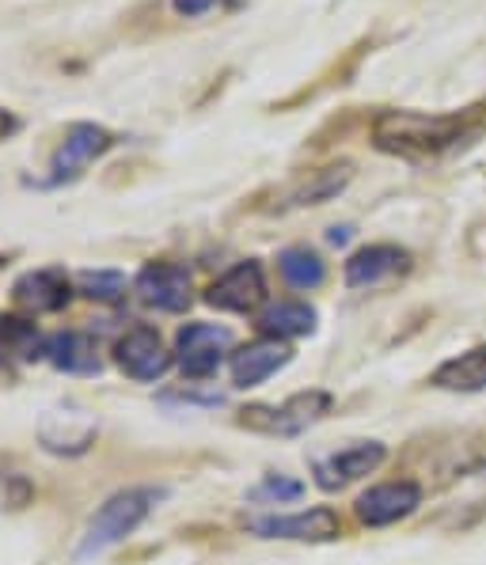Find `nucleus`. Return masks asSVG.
Here are the masks:
<instances>
[{"label":"nucleus","instance_id":"obj_1","mask_svg":"<svg viewBox=\"0 0 486 565\" xmlns=\"http://www.w3.org/2000/svg\"><path fill=\"white\" fill-rule=\"evenodd\" d=\"M483 107L459 110V115H419V110H388L372 126V145L395 156H437L453 145L479 134Z\"/></svg>","mask_w":486,"mask_h":565},{"label":"nucleus","instance_id":"obj_2","mask_svg":"<svg viewBox=\"0 0 486 565\" xmlns=\"http://www.w3.org/2000/svg\"><path fill=\"white\" fill-rule=\"evenodd\" d=\"M160 501V490H149V486H129V490H118L95 509V516L84 527V539L76 546V562H92L99 558L103 551H110L115 543H122L126 535H134L137 527L145 524V516L152 512V505Z\"/></svg>","mask_w":486,"mask_h":565},{"label":"nucleus","instance_id":"obj_3","mask_svg":"<svg viewBox=\"0 0 486 565\" xmlns=\"http://www.w3.org/2000/svg\"><path fill=\"white\" fill-rule=\"evenodd\" d=\"M331 406H335L331 391L311 387V391H297V395H289L277 406H266V403L243 406L240 425L251 433H266V437H300L319 417L331 414Z\"/></svg>","mask_w":486,"mask_h":565},{"label":"nucleus","instance_id":"obj_4","mask_svg":"<svg viewBox=\"0 0 486 565\" xmlns=\"http://www.w3.org/2000/svg\"><path fill=\"white\" fill-rule=\"evenodd\" d=\"M110 149H115V137H110L103 126H95V121H73V126L65 129V137H61L54 160H50L46 186L76 182L95 160H99V156H107Z\"/></svg>","mask_w":486,"mask_h":565},{"label":"nucleus","instance_id":"obj_5","mask_svg":"<svg viewBox=\"0 0 486 565\" xmlns=\"http://www.w3.org/2000/svg\"><path fill=\"white\" fill-rule=\"evenodd\" d=\"M232 350V330L216 323H187L176 334V361L190 380H210Z\"/></svg>","mask_w":486,"mask_h":565},{"label":"nucleus","instance_id":"obj_6","mask_svg":"<svg viewBox=\"0 0 486 565\" xmlns=\"http://www.w3.org/2000/svg\"><path fill=\"white\" fill-rule=\"evenodd\" d=\"M115 361L137 384H156V380L168 376V369L176 364V358L168 353L163 338L152 327H129L115 345Z\"/></svg>","mask_w":486,"mask_h":565},{"label":"nucleus","instance_id":"obj_7","mask_svg":"<svg viewBox=\"0 0 486 565\" xmlns=\"http://www.w3.org/2000/svg\"><path fill=\"white\" fill-rule=\"evenodd\" d=\"M247 532L258 539H297V543H331V539L342 535V520H338L335 509H304L293 512V516H255L247 520Z\"/></svg>","mask_w":486,"mask_h":565},{"label":"nucleus","instance_id":"obj_8","mask_svg":"<svg viewBox=\"0 0 486 565\" xmlns=\"http://www.w3.org/2000/svg\"><path fill=\"white\" fill-rule=\"evenodd\" d=\"M384 459H388V448L380 445V440H361V445L331 451V456H319L316 459V486L327 493L346 490L350 482H358V478L377 471Z\"/></svg>","mask_w":486,"mask_h":565},{"label":"nucleus","instance_id":"obj_9","mask_svg":"<svg viewBox=\"0 0 486 565\" xmlns=\"http://www.w3.org/2000/svg\"><path fill=\"white\" fill-rule=\"evenodd\" d=\"M422 505V486L414 478H399V482H384V486H372L358 498V520L364 527H388L395 520L411 516L414 509Z\"/></svg>","mask_w":486,"mask_h":565},{"label":"nucleus","instance_id":"obj_10","mask_svg":"<svg viewBox=\"0 0 486 565\" xmlns=\"http://www.w3.org/2000/svg\"><path fill=\"white\" fill-rule=\"evenodd\" d=\"M263 300H266V277H263V266H258L255 258L232 266L229 274L216 277L210 289H205V303H210V308L236 311V316H247V311H255Z\"/></svg>","mask_w":486,"mask_h":565},{"label":"nucleus","instance_id":"obj_11","mask_svg":"<svg viewBox=\"0 0 486 565\" xmlns=\"http://www.w3.org/2000/svg\"><path fill=\"white\" fill-rule=\"evenodd\" d=\"M134 289H137V297H141V303H149L156 311H171V316L187 311L190 300H194L190 274L176 263H149L137 274Z\"/></svg>","mask_w":486,"mask_h":565},{"label":"nucleus","instance_id":"obj_12","mask_svg":"<svg viewBox=\"0 0 486 565\" xmlns=\"http://www.w3.org/2000/svg\"><path fill=\"white\" fill-rule=\"evenodd\" d=\"M95 433H99V425L81 406H61V411H50L39 422L42 448L54 451V456H84L92 448Z\"/></svg>","mask_w":486,"mask_h":565},{"label":"nucleus","instance_id":"obj_13","mask_svg":"<svg viewBox=\"0 0 486 565\" xmlns=\"http://www.w3.org/2000/svg\"><path fill=\"white\" fill-rule=\"evenodd\" d=\"M39 358L46 364H54L65 376H99L103 358H99V342L84 330H57L46 334L39 345Z\"/></svg>","mask_w":486,"mask_h":565},{"label":"nucleus","instance_id":"obj_14","mask_svg":"<svg viewBox=\"0 0 486 565\" xmlns=\"http://www.w3.org/2000/svg\"><path fill=\"white\" fill-rule=\"evenodd\" d=\"M289 361H293V350L282 338H255V342H247L243 350L232 353V364H229L232 384L243 391L258 387V384H266L274 372H282Z\"/></svg>","mask_w":486,"mask_h":565},{"label":"nucleus","instance_id":"obj_15","mask_svg":"<svg viewBox=\"0 0 486 565\" xmlns=\"http://www.w3.org/2000/svg\"><path fill=\"white\" fill-rule=\"evenodd\" d=\"M73 297V285H68V274L61 266H39L28 269V274L15 277L12 285V300L28 311H61Z\"/></svg>","mask_w":486,"mask_h":565},{"label":"nucleus","instance_id":"obj_16","mask_svg":"<svg viewBox=\"0 0 486 565\" xmlns=\"http://www.w3.org/2000/svg\"><path fill=\"white\" fill-rule=\"evenodd\" d=\"M406 266H411V255L403 247L372 243V247H361L358 255H350V263H346V285L350 289H369V285H380L388 277L403 274Z\"/></svg>","mask_w":486,"mask_h":565},{"label":"nucleus","instance_id":"obj_17","mask_svg":"<svg viewBox=\"0 0 486 565\" xmlns=\"http://www.w3.org/2000/svg\"><path fill=\"white\" fill-rule=\"evenodd\" d=\"M441 391H486V345L459 353V358L445 361L430 380Z\"/></svg>","mask_w":486,"mask_h":565},{"label":"nucleus","instance_id":"obj_18","mask_svg":"<svg viewBox=\"0 0 486 565\" xmlns=\"http://www.w3.org/2000/svg\"><path fill=\"white\" fill-rule=\"evenodd\" d=\"M350 179H353V168L346 160L331 163V168L311 171L308 179H300L297 186L289 190V205H324V202H331V198H338L346 186H350Z\"/></svg>","mask_w":486,"mask_h":565},{"label":"nucleus","instance_id":"obj_19","mask_svg":"<svg viewBox=\"0 0 486 565\" xmlns=\"http://www.w3.org/2000/svg\"><path fill=\"white\" fill-rule=\"evenodd\" d=\"M258 330L263 338H300L316 330V308L300 300H285V303H271V308L258 316Z\"/></svg>","mask_w":486,"mask_h":565},{"label":"nucleus","instance_id":"obj_20","mask_svg":"<svg viewBox=\"0 0 486 565\" xmlns=\"http://www.w3.org/2000/svg\"><path fill=\"white\" fill-rule=\"evenodd\" d=\"M39 330L34 323L20 316H0V372L12 369V361H31L39 358Z\"/></svg>","mask_w":486,"mask_h":565},{"label":"nucleus","instance_id":"obj_21","mask_svg":"<svg viewBox=\"0 0 486 565\" xmlns=\"http://www.w3.org/2000/svg\"><path fill=\"white\" fill-rule=\"evenodd\" d=\"M277 269H282L285 285H293V289H319L327 277L324 258L308 247H285L277 255Z\"/></svg>","mask_w":486,"mask_h":565},{"label":"nucleus","instance_id":"obj_22","mask_svg":"<svg viewBox=\"0 0 486 565\" xmlns=\"http://www.w3.org/2000/svg\"><path fill=\"white\" fill-rule=\"evenodd\" d=\"M76 285H81L84 297L99 303H118L126 297V274L122 269H81Z\"/></svg>","mask_w":486,"mask_h":565},{"label":"nucleus","instance_id":"obj_23","mask_svg":"<svg viewBox=\"0 0 486 565\" xmlns=\"http://www.w3.org/2000/svg\"><path fill=\"white\" fill-rule=\"evenodd\" d=\"M304 498V482L297 478H285V475H266L263 482L251 490V501H263V505H289V501Z\"/></svg>","mask_w":486,"mask_h":565},{"label":"nucleus","instance_id":"obj_24","mask_svg":"<svg viewBox=\"0 0 486 565\" xmlns=\"http://www.w3.org/2000/svg\"><path fill=\"white\" fill-rule=\"evenodd\" d=\"M216 0H171V8H176L179 15H187V20H194V15H205Z\"/></svg>","mask_w":486,"mask_h":565},{"label":"nucleus","instance_id":"obj_25","mask_svg":"<svg viewBox=\"0 0 486 565\" xmlns=\"http://www.w3.org/2000/svg\"><path fill=\"white\" fill-rule=\"evenodd\" d=\"M15 129H20V118L8 115V110H0V141H4V137H12Z\"/></svg>","mask_w":486,"mask_h":565},{"label":"nucleus","instance_id":"obj_26","mask_svg":"<svg viewBox=\"0 0 486 565\" xmlns=\"http://www.w3.org/2000/svg\"><path fill=\"white\" fill-rule=\"evenodd\" d=\"M327 239H331L335 247H338V243H346V239H350V228H346V224H342V228H331V236H327Z\"/></svg>","mask_w":486,"mask_h":565},{"label":"nucleus","instance_id":"obj_27","mask_svg":"<svg viewBox=\"0 0 486 565\" xmlns=\"http://www.w3.org/2000/svg\"><path fill=\"white\" fill-rule=\"evenodd\" d=\"M243 4H247V0H229V8H243Z\"/></svg>","mask_w":486,"mask_h":565}]
</instances>
